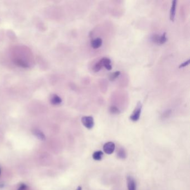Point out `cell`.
<instances>
[{
    "label": "cell",
    "mask_w": 190,
    "mask_h": 190,
    "mask_svg": "<svg viewBox=\"0 0 190 190\" xmlns=\"http://www.w3.org/2000/svg\"><path fill=\"white\" fill-rule=\"evenodd\" d=\"M142 105L141 103L138 102L137 103V106L134 110H133V113L130 116V119L133 122H137L138 121L141 117V110H142Z\"/></svg>",
    "instance_id": "cell-1"
},
{
    "label": "cell",
    "mask_w": 190,
    "mask_h": 190,
    "mask_svg": "<svg viewBox=\"0 0 190 190\" xmlns=\"http://www.w3.org/2000/svg\"><path fill=\"white\" fill-rule=\"evenodd\" d=\"M81 120L84 126L88 129H92L94 125V118L91 116H84Z\"/></svg>",
    "instance_id": "cell-2"
},
{
    "label": "cell",
    "mask_w": 190,
    "mask_h": 190,
    "mask_svg": "<svg viewBox=\"0 0 190 190\" xmlns=\"http://www.w3.org/2000/svg\"><path fill=\"white\" fill-rule=\"evenodd\" d=\"M115 145L113 142H108L103 146V151L107 155H112L114 152Z\"/></svg>",
    "instance_id": "cell-3"
},
{
    "label": "cell",
    "mask_w": 190,
    "mask_h": 190,
    "mask_svg": "<svg viewBox=\"0 0 190 190\" xmlns=\"http://www.w3.org/2000/svg\"><path fill=\"white\" fill-rule=\"evenodd\" d=\"M127 184L128 190H137V184L134 178L131 176L127 177Z\"/></svg>",
    "instance_id": "cell-4"
},
{
    "label": "cell",
    "mask_w": 190,
    "mask_h": 190,
    "mask_svg": "<svg viewBox=\"0 0 190 190\" xmlns=\"http://www.w3.org/2000/svg\"><path fill=\"white\" fill-rule=\"evenodd\" d=\"M176 5H177V1L174 0L172 2V5L170 10V20L172 21H174L176 15Z\"/></svg>",
    "instance_id": "cell-5"
},
{
    "label": "cell",
    "mask_w": 190,
    "mask_h": 190,
    "mask_svg": "<svg viewBox=\"0 0 190 190\" xmlns=\"http://www.w3.org/2000/svg\"><path fill=\"white\" fill-rule=\"evenodd\" d=\"M103 43L102 39L101 38H96L91 40V46L93 49H98L101 46Z\"/></svg>",
    "instance_id": "cell-6"
},
{
    "label": "cell",
    "mask_w": 190,
    "mask_h": 190,
    "mask_svg": "<svg viewBox=\"0 0 190 190\" xmlns=\"http://www.w3.org/2000/svg\"><path fill=\"white\" fill-rule=\"evenodd\" d=\"M101 60L103 66L105 67L108 70H111L112 69V66L111 65V60L107 58H103Z\"/></svg>",
    "instance_id": "cell-7"
},
{
    "label": "cell",
    "mask_w": 190,
    "mask_h": 190,
    "mask_svg": "<svg viewBox=\"0 0 190 190\" xmlns=\"http://www.w3.org/2000/svg\"><path fill=\"white\" fill-rule=\"evenodd\" d=\"M117 157L119 159L124 160L127 158V153L125 149L122 147L120 148L117 151Z\"/></svg>",
    "instance_id": "cell-8"
},
{
    "label": "cell",
    "mask_w": 190,
    "mask_h": 190,
    "mask_svg": "<svg viewBox=\"0 0 190 190\" xmlns=\"http://www.w3.org/2000/svg\"><path fill=\"white\" fill-rule=\"evenodd\" d=\"M103 156V153L101 151H95L92 155L93 158L95 160H101Z\"/></svg>",
    "instance_id": "cell-9"
},
{
    "label": "cell",
    "mask_w": 190,
    "mask_h": 190,
    "mask_svg": "<svg viewBox=\"0 0 190 190\" xmlns=\"http://www.w3.org/2000/svg\"><path fill=\"white\" fill-rule=\"evenodd\" d=\"M33 132L36 137H37L39 139H40L41 141H44L45 139V136L42 131L38 130V129H35L34 131Z\"/></svg>",
    "instance_id": "cell-10"
},
{
    "label": "cell",
    "mask_w": 190,
    "mask_h": 190,
    "mask_svg": "<svg viewBox=\"0 0 190 190\" xmlns=\"http://www.w3.org/2000/svg\"><path fill=\"white\" fill-rule=\"evenodd\" d=\"M51 102L53 105H59L61 103L62 100L59 96L57 95H53L51 97Z\"/></svg>",
    "instance_id": "cell-11"
},
{
    "label": "cell",
    "mask_w": 190,
    "mask_h": 190,
    "mask_svg": "<svg viewBox=\"0 0 190 190\" xmlns=\"http://www.w3.org/2000/svg\"><path fill=\"white\" fill-rule=\"evenodd\" d=\"M103 66V65L102 61L101 59L95 64V65L94 66L93 70L94 72H98V71L101 70V69L102 68Z\"/></svg>",
    "instance_id": "cell-12"
},
{
    "label": "cell",
    "mask_w": 190,
    "mask_h": 190,
    "mask_svg": "<svg viewBox=\"0 0 190 190\" xmlns=\"http://www.w3.org/2000/svg\"><path fill=\"white\" fill-rule=\"evenodd\" d=\"M120 74V72L119 71H117L114 72H113L110 75H109V80L110 81H113L116 78L119 77Z\"/></svg>",
    "instance_id": "cell-13"
},
{
    "label": "cell",
    "mask_w": 190,
    "mask_h": 190,
    "mask_svg": "<svg viewBox=\"0 0 190 190\" xmlns=\"http://www.w3.org/2000/svg\"><path fill=\"white\" fill-rule=\"evenodd\" d=\"M167 41V39L166 34V32H165V33H163L162 35V36H160V37L158 44H163Z\"/></svg>",
    "instance_id": "cell-14"
},
{
    "label": "cell",
    "mask_w": 190,
    "mask_h": 190,
    "mask_svg": "<svg viewBox=\"0 0 190 190\" xmlns=\"http://www.w3.org/2000/svg\"><path fill=\"white\" fill-rule=\"evenodd\" d=\"M110 112L114 114H117L120 113L119 110L117 107H115V106H112L110 108Z\"/></svg>",
    "instance_id": "cell-15"
},
{
    "label": "cell",
    "mask_w": 190,
    "mask_h": 190,
    "mask_svg": "<svg viewBox=\"0 0 190 190\" xmlns=\"http://www.w3.org/2000/svg\"><path fill=\"white\" fill-rule=\"evenodd\" d=\"M160 36L158 35H154L152 37V40L153 42H155V43H157L158 44V42H159V39H160Z\"/></svg>",
    "instance_id": "cell-16"
},
{
    "label": "cell",
    "mask_w": 190,
    "mask_h": 190,
    "mask_svg": "<svg viewBox=\"0 0 190 190\" xmlns=\"http://www.w3.org/2000/svg\"><path fill=\"white\" fill-rule=\"evenodd\" d=\"M190 64V60H188L187 61H185L184 63H183L182 64H181L179 66V68H184V67H186L187 65H189Z\"/></svg>",
    "instance_id": "cell-17"
},
{
    "label": "cell",
    "mask_w": 190,
    "mask_h": 190,
    "mask_svg": "<svg viewBox=\"0 0 190 190\" xmlns=\"http://www.w3.org/2000/svg\"><path fill=\"white\" fill-rule=\"evenodd\" d=\"M27 188V186L24 184H21L20 187L18 189V190H26Z\"/></svg>",
    "instance_id": "cell-18"
},
{
    "label": "cell",
    "mask_w": 190,
    "mask_h": 190,
    "mask_svg": "<svg viewBox=\"0 0 190 190\" xmlns=\"http://www.w3.org/2000/svg\"><path fill=\"white\" fill-rule=\"evenodd\" d=\"M76 190H82V188L81 186H78Z\"/></svg>",
    "instance_id": "cell-19"
},
{
    "label": "cell",
    "mask_w": 190,
    "mask_h": 190,
    "mask_svg": "<svg viewBox=\"0 0 190 190\" xmlns=\"http://www.w3.org/2000/svg\"><path fill=\"white\" fill-rule=\"evenodd\" d=\"M0 175H1V169H0Z\"/></svg>",
    "instance_id": "cell-20"
}]
</instances>
